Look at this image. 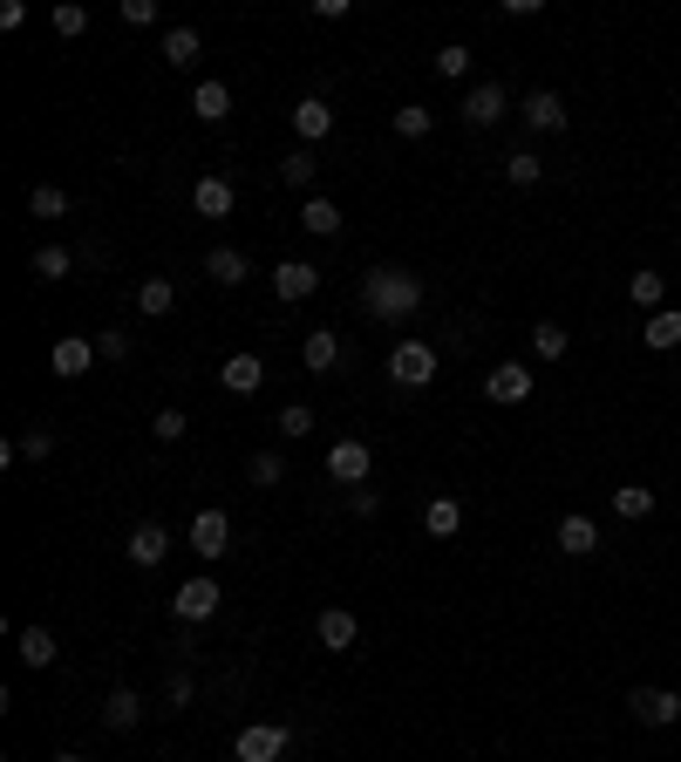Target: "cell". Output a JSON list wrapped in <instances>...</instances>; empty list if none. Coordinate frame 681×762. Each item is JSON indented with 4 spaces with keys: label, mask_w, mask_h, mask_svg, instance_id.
Segmentation results:
<instances>
[{
    "label": "cell",
    "mask_w": 681,
    "mask_h": 762,
    "mask_svg": "<svg viewBox=\"0 0 681 762\" xmlns=\"http://www.w3.org/2000/svg\"><path fill=\"white\" fill-rule=\"evenodd\" d=\"M355 300H362V314H368V320H382V327H409V320L423 314V279H416L409 266H368V272H362V287H355Z\"/></svg>",
    "instance_id": "6da1fadb"
},
{
    "label": "cell",
    "mask_w": 681,
    "mask_h": 762,
    "mask_svg": "<svg viewBox=\"0 0 681 762\" xmlns=\"http://www.w3.org/2000/svg\"><path fill=\"white\" fill-rule=\"evenodd\" d=\"M389 381L395 389H430L437 381V347L430 341H395L389 347Z\"/></svg>",
    "instance_id": "7a4b0ae2"
},
{
    "label": "cell",
    "mask_w": 681,
    "mask_h": 762,
    "mask_svg": "<svg viewBox=\"0 0 681 762\" xmlns=\"http://www.w3.org/2000/svg\"><path fill=\"white\" fill-rule=\"evenodd\" d=\"M218 579L212 572H198V579H185V586L178 593H171V613H178V626H205L212 613H218Z\"/></svg>",
    "instance_id": "3957f363"
},
{
    "label": "cell",
    "mask_w": 681,
    "mask_h": 762,
    "mask_svg": "<svg viewBox=\"0 0 681 762\" xmlns=\"http://www.w3.org/2000/svg\"><path fill=\"white\" fill-rule=\"evenodd\" d=\"M287 749H293V735H287L280 722H252V728L232 735V755H239V762H280Z\"/></svg>",
    "instance_id": "277c9868"
},
{
    "label": "cell",
    "mask_w": 681,
    "mask_h": 762,
    "mask_svg": "<svg viewBox=\"0 0 681 762\" xmlns=\"http://www.w3.org/2000/svg\"><path fill=\"white\" fill-rule=\"evenodd\" d=\"M191 551L205 558V566H212V558H225V551H232V518H225L218 504H205V511L191 518Z\"/></svg>",
    "instance_id": "5b68a950"
},
{
    "label": "cell",
    "mask_w": 681,
    "mask_h": 762,
    "mask_svg": "<svg viewBox=\"0 0 681 762\" xmlns=\"http://www.w3.org/2000/svg\"><path fill=\"white\" fill-rule=\"evenodd\" d=\"M327 477H335V484H368V443L362 436H341L335 449H327Z\"/></svg>",
    "instance_id": "8992f818"
},
{
    "label": "cell",
    "mask_w": 681,
    "mask_h": 762,
    "mask_svg": "<svg viewBox=\"0 0 681 762\" xmlns=\"http://www.w3.org/2000/svg\"><path fill=\"white\" fill-rule=\"evenodd\" d=\"M627 708H634L641 728H668L681 715V695L674 688H634V695H627Z\"/></svg>",
    "instance_id": "52a82bcc"
},
{
    "label": "cell",
    "mask_w": 681,
    "mask_h": 762,
    "mask_svg": "<svg viewBox=\"0 0 681 762\" xmlns=\"http://www.w3.org/2000/svg\"><path fill=\"white\" fill-rule=\"evenodd\" d=\"M484 395L504 402V409H512V402H532V368H525V361H497L484 374Z\"/></svg>",
    "instance_id": "ba28073f"
},
{
    "label": "cell",
    "mask_w": 681,
    "mask_h": 762,
    "mask_svg": "<svg viewBox=\"0 0 681 762\" xmlns=\"http://www.w3.org/2000/svg\"><path fill=\"white\" fill-rule=\"evenodd\" d=\"M457 116L470 123V130H497V123H504V82H477Z\"/></svg>",
    "instance_id": "9c48e42d"
},
{
    "label": "cell",
    "mask_w": 681,
    "mask_h": 762,
    "mask_svg": "<svg viewBox=\"0 0 681 762\" xmlns=\"http://www.w3.org/2000/svg\"><path fill=\"white\" fill-rule=\"evenodd\" d=\"M218 389L225 395H260L266 389V361H260V354H232V361L218 368Z\"/></svg>",
    "instance_id": "30bf717a"
},
{
    "label": "cell",
    "mask_w": 681,
    "mask_h": 762,
    "mask_svg": "<svg viewBox=\"0 0 681 762\" xmlns=\"http://www.w3.org/2000/svg\"><path fill=\"white\" fill-rule=\"evenodd\" d=\"M355 613H348V606H320V620H314V640L327 647V653H348V647H355Z\"/></svg>",
    "instance_id": "8fae6325"
},
{
    "label": "cell",
    "mask_w": 681,
    "mask_h": 762,
    "mask_svg": "<svg viewBox=\"0 0 681 762\" xmlns=\"http://www.w3.org/2000/svg\"><path fill=\"white\" fill-rule=\"evenodd\" d=\"M327 130H335V110H327L320 96H300V103H293V137H300V150H314Z\"/></svg>",
    "instance_id": "7c38bea8"
},
{
    "label": "cell",
    "mask_w": 681,
    "mask_h": 762,
    "mask_svg": "<svg viewBox=\"0 0 681 762\" xmlns=\"http://www.w3.org/2000/svg\"><path fill=\"white\" fill-rule=\"evenodd\" d=\"M123 551H130V566L157 572L164 558H171V531H164V524H137V531H130V545H123Z\"/></svg>",
    "instance_id": "4fadbf2b"
},
{
    "label": "cell",
    "mask_w": 681,
    "mask_h": 762,
    "mask_svg": "<svg viewBox=\"0 0 681 762\" xmlns=\"http://www.w3.org/2000/svg\"><path fill=\"white\" fill-rule=\"evenodd\" d=\"M273 293H280V300H314L320 293V272L307 259H280V266H273Z\"/></svg>",
    "instance_id": "5bb4252c"
},
{
    "label": "cell",
    "mask_w": 681,
    "mask_h": 762,
    "mask_svg": "<svg viewBox=\"0 0 681 762\" xmlns=\"http://www.w3.org/2000/svg\"><path fill=\"white\" fill-rule=\"evenodd\" d=\"M559 551H566V558H593V551H600V524H593L587 511H566V518H559Z\"/></svg>",
    "instance_id": "9a60e30c"
},
{
    "label": "cell",
    "mask_w": 681,
    "mask_h": 762,
    "mask_svg": "<svg viewBox=\"0 0 681 762\" xmlns=\"http://www.w3.org/2000/svg\"><path fill=\"white\" fill-rule=\"evenodd\" d=\"M14 653H21V668H55V660H62V647H55V633H48V626H21Z\"/></svg>",
    "instance_id": "2e32d148"
},
{
    "label": "cell",
    "mask_w": 681,
    "mask_h": 762,
    "mask_svg": "<svg viewBox=\"0 0 681 762\" xmlns=\"http://www.w3.org/2000/svg\"><path fill=\"white\" fill-rule=\"evenodd\" d=\"M518 116H525V130H566V103H559L552 89H532V96L518 103Z\"/></svg>",
    "instance_id": "e0dca14e"
},
{
    "label": "cell",
    "mask_w": 681,
    "mask_h": 762,
    "mask_svg": "<svg viewBox=\"0 0 681 762\" xmlns=\"http://www.w3.org/2000/svg\"><path fill=\"white\" fill-rule=\"evenodd\" d=\"M335 361H341V334H335V327H314V334L300 341V368H307V374H327Z\"/></svg>",
    "instance_id": "ac0fdd59"
},
{
    "label": "cell",
    "mask_w": 681,
    "mask_h": 762,
    "mask_svg": "<svg viewBox=\"0 0 681 762\" xmlns=\"http://www.w3.org/2000/svg\"><path fill=\"white\" fill-rule=\"evenodd\" d=\"M245 272H252V259L239 245H218V252H205V279L212 287H245Z\"/></svg>",
    "instance_id": "d6986e66"
},
{
    "label": "cell",
    "mask_w": 681,
    "mask_h": 762,
    "mask_svg": "<svg viewBox=\"0 0 681 762\" xmlns=\"http://www.w3.org/2000/svg\"><path fill=\"white\" fill-rule=\"evenodd\" d=\"M191 205H198V218H232V185H225V177H198L191 185Z\"/></svg>",
    "instance_id": "ffe728a7"
},
{
    "label": "cell",
    "mask_w": 681,
    "mask_h": 762,
    "mask_svg": "<svg viewBox=\"0 0 681 762\" xmlns=\"http://www.w3.org/2000/svg\"><path fill=\"white\" fill-rule=\"evenodd\" d=\"M143 715H150V708H143V695H137V688H110V701H103V722H110L116 735H130Z\"/></svg>",
    "instance_id": "44dd1931"
},
{
    "label": "cell",
    "mask_w": 681,
    "mask_h": 762,
    "mask_svg": "<svg viewBox=\"0 0 681 762\" xmlns=\"http://www.w3.org/2000/svg\"><path fill=\"white\" fill-rule=\"evenodd\" d=\"M423 531H430V538H457V531H464V504L457 497H430V504H423Z\"/></svg>",
    "instance_id": "7402d4cb"
},
{
    "label": "cell",
    "mask_w": 681,
    "mask_h": 762,
    "mask_svg": "<svg viewBox=\"0 0 681 762\" xmlns=\"http://www.w3.org/2000/svg\"><path fill=\"white\" fill-rule=\"evenodd\" d=\"M96 368V341H83V334H68V341H55V374L62 381H75V374H89Z\"/></svg>",
    "instance_id": "603a6c76"
},
{
    "label": "cell",
    "mask_w": 681,
    "mask_h": 762,
    "mask_svg": "<svg viewBox=\"0 0 681 762\" xmlns=\"http://www.w3.org/2000/svg\"><path fill=\"white\" fill-rule=\"evenodd\" d=\"M191 110L205 116V123H225V116H232V89H225L218 75H205V82L191 89Z\"/></svg>",
    "instance_id": "cb8c5ba5"
},
{
    "label": "cell",
    "mask_w": 681,
    "mask_h": 762,
    "mask_svg": "<svg viewBox=\"0 0 681 762\" xmlns=\"http://www.w3.org/2000/svg\"><path fill=\"white\" fill-rule=\"evenodd\" d=\"M300 225H307L314 239H335V232H341V205H335V198H320V191H314L307 205H300Z\"/></svg>",
    "instance_id": "d4e9b609"
},
{
    "label": "cell",
    "mask_w": 681,
    "mask_h": 762,
    "mask_svg": "<svg viewBox=\"0 0 681 762\" xmlns=\"http://www.w3.org/2000/svg\"><path fill=\"white\" fill-rule=\"evenodd\" d=\"M641 341H647L654 354H668V347H681V307H661V314H647V327H641Z\"/></svg>",
    "instance_id": "484cf974"
},
{
    "label": "cell",
    "mask_w": 681,
    "mask_h": 762,
    "mask_svg": "<svg viewBox=\"0 0 681 762\" xmlns=\"http://www.w3.org/2000/svg\"><path fill=\"white\" fill-rule=\"evenodd\" d=\"M171 307H178V287H171V279H143L137 287V314L143 320H164Z\"/></svg>",
    "instance_id": "4316f807"
},
{
    "label": "cell",
    "mask_w": 681,
    "mask_h": 762,
    "mask_svg": "<svg viewBox=\"0 0 681 762\" xmlns=\"http://www.w3.org/2000/svg\"><path fill=\"white\" fill-rule=\"evenodd\" d=\"M198 48H205V35H198V28H164V62L171 68H191Z\"/></svg>",
    "instance_id": "83f0119b"
},
{
    "label": "cell",
    "mask_w": 681,
    "mask_h": 762,
    "mask_svg": "<svg viewBox=\"0 0 681 762\" xmlns=\"http://www.w3.org/2000/svg\"><path fill=\"white\" fill-rule=\"evenodd\" d=\"M245 477H252V491H273V484H287V456L280 449H260L245 463Z\"/></svg>",
    "instance_id": "f1b7e54d"
},
{
    "label": "cell",
    "mask_w": 681,
    "mask_h": 762,
    "mask_svg": "<svg viewBox=\"0 0 681 762\" xmlns=\"http://www.w3.org/2000/svg\"><path fill=\"white\" fill-rule=\"evenodd\" d=\"M314 170H320L314 150H287V157H280V177H287L293 191H307V198H314Z\"/></svg>",
    "instance_id": "f546056e"
},
{
    "label": "cell",
    "mask_w": 681,
    "mask_h": 762,
    "mask_svg": "<svg viewBox=\"0 0 681 762\" xmlns=\"http://www.w3.org/2000/svg\"><path fill=\"white\" fill-rule=\"evenodd\" d=\"M647 511H654V491H647V484H620V491H614V518L634 524V518H647Z\"/></svg>",
    "instance_id": "4dcf8cb0"
},
{
    "label": "cell",
    "mask_w": 681,
    "mask_h": 762,
    "mask_svg": "<svg viewBox=\"0 0 681 762\" xmlns=\"http://www.w3.org/2000/svg\"><path fill=\"white\" fill-rule=\"evenodd\" d=\"M68 266H75V252H68V245H41L35 259H28V272H35V279H68Z\"/></svg>",
    "instance_id": "1f68e13d"
},
{
    "label": "cell",
    "mask_w": 681,
    "mask_h": 762,
    "mask_svg": "<svg viewBox=\"0 0 681 762\" xmlns=\"http://www.w3.org/2000/svg\"><path fill=\"white\" fill-rule=\"evenodd\" d=\"M532 347H539V361H559V354L572 347V334H566L559 320H539V327H532Z\"/></svg>",
    "instance_id": "d6a6232c"
},
{
    "label": "cell",
    "mask_w": 681,
    "mask_h": 762,
    "mask_svg": "<svg viewBox=\"0 0 681 762\" xmlns=\"http://www.w3.org/2000/svg\"><path fill=\"white\" fill-rule=\"evenodd\" d=\"M661 293H668L661 272H634V279H627V300H634V307H654V314H661Z\"/></svg>",
    "instance_id": "836d02e7"
},
{
    "label": "cell",
    "mask_w": 681,
    "mask_h": 762,
    "mask_svg": "<svg viewBox=\"0 0 681 762\" xmlns=\"http://www.w3.org/2000/svg\"><path fill=\"white\" fill-rule=\"evenodd\" d=\"M68 205H75V198H68L62 185H35V191H28V212H35V218H62Z\"/></svg>",
    "instance_id": "e575fe53"
},
{
    "label": "cell",
    "mask_w": 681,
    "mask_h": 762,
    "mask_svg": "<svg viewBox=\"0 0 681 762\" xmlns=\"http://www.w3.org/2000/svg\"><path fill=\"white\" fill-rule=\"evenodd\" d=\"M504 177H512V185H518V191H532V185H539V177H545V164L532 157V150H512V157H504Z\"/></svg>",
    "instance_id": "d590c367"
},
{
    "label": "cell",
    "mask_w": 681,
    "mask_h": 762,
    "mask_svg": "<svg viewBox=\"0 0 681 762\" xmlns=\"http://www.w3.org/2000/svg\"><path fill=\"white\" fill-rule=\"evenodd\" d=\"M14 449L28 456V463H41V456H55V429H41V422H35V429H21Z\"/></svg>",
    "instance_id": "8d00e7d4"
},
{
    "label": "cell",
    "mask_w": 681,
    "mask_h": 762,
    "mask_svg": "<svg viewBox=\"0 0 681 762\" xmlns=\"http://www.w3.org/2000/svg\"><path fill=\"white\" fill-rule=\"evenodd\" d=\"M430 123H437V116L423 110V103H402V110H395V137H409V143H416V137H430Z\"/></svg>",
    "instance_id": "74e56055"
},
{
    "label": "cell",
    "mask_w": 681,
    "mask_h": 762,
    "mask_svg": "<svg viewBox=\"0 0 681 762\" xmlns=\"http://www.w3.org/2000/svg\"><path fill=\"white\" fill-rule=\"evenodd\" d=\"M437 75L464 82V75H470V48H464V41H443V48H437Z\"/></svg>",
    "instance_id": "f35d334b"
},
{
    "label": "cell",
    "mask_w": 681,
    "mask_h": 762,
    "mask_svg": "<svg viewBox=\"0 0 681 762\" xmlns=\"http://www.w3.org/2000/svg\"><path fill=\"white\" fill-rule=\"evenodd\" d=\"M280 436H314V409H307V402H287V409H280Z\"/></svg>",
    "instance_id": "ab89813d"
},
{
    "label": "cell",
    "mask_w": 681,
    "mask_h": 762,
    "mask_svg": "<svg viewBox=\"0 0 681 762\" xmlns=\"http://www.w3.org/2000/svg\"><path fill=\"white\" fill-rule=\"evenodd\" d=\"M185 429H191V416H185V409H157V422H150V436H157V443H178Z\"/></svg>",
    "instance_id": "60d3db41"
},
{
    "label": "cell",
    "mask_w": 681,
    "mask_h": 762,
    "mask_svg": "<svg viewBox=\"0 0 681 762\" xmlns=\"http://www.w3.org/2000/svg\"><path fill=\"white\" fill-rule=\"evenodd\" d=\"M48 21H55V35H83V28H89V8H75V0H62V8L48 14Z\"/></svg>",
    "instance_id": "b9f144b4"
},
{
    "label": "cell",
    "mask_w": 681,
    "mask_h": 762,
    "mask_svg": "<svg viewBox=\"0 0 681 762\" xmlns=\"http://www.w3.org/2000/svg\"><path fill=\"white\" fill-rule=\"evenodd\" d=\"M96 354H103V361H130V334H123V327H110V334H96Z\"/></svg>",
    "instance_id": "7bdbcfd3"
},
{
    "label": "cell",
    "mask_w": 681,
    "mask_h": 762,
    "mask_svg": "<svg viewBox=\"0 0 681 762\" xmlns=\"http://www.w3.org/2000/svg\"><path fill=\"white\" fill-rule=\"evenodd\" d=\"M191 695H198V688H191V674H185V668L164 681V708H191Z\"/></svg>",
    "instance_id": "ee69618b"
},
{
    "label": "cell",
    "mask_w": 681,
    "mask_h": 762,
    "mask_svg": "<svg viewBox=\"0 0 681 762\" xmlns=\"http://www.w3.org/2000/svg\"><path fill=\"white\" fill-rule=\"evenodd\" d=\"M348 511H355V518H375V511H382V491L355 484V491H348Z\"/></svg>",
    "instance_id": "f6af8a7d"
},
{
    "label": "cell",
    "mask_w": 681,
    "mask_h": 762,
    "mask_svg": "<svg viewBox=\"0 0 681 762\" xmlns=\"http://www.w3.org/2000/svg\"><path fill=\"white\" fill-rule=\"evenodd\" d=\"M123 21H130V28H150V21H157V0H123L116 8Z\"/></svg>",
    "instance_id": "bcb514c9"
},
{
    "label": "cell",
    "mask_w": 681,
    "mask_h": 762,
    "mask_svg": "<svg viewBox=\"0 0 681 762\" xmlns=\"http://www.w3.org/2000/svg\"><path fill=\"white\" fill-rule=\"evenodd\" d=\"M21 21H28V0H0V28H8V35H14V28H21Z\"/></svg>",
    "instance_id": "7dc6e473"
},
{
    "label": "cell",
    "mask_w": 681,
    "mask_h": 762,
    "mask_svg": "<svg viewBox=\"0 0 681 762\" xmlns=\"http://www.w3.org/2000/svg\"><path fill=\"white\" fill-rule=\"evenodd\" d=\"M55 762H83V755H55Z\"/></svg>",
    "instance_id": "c3c4849f"
},
{
    "label": "cell",
    "mask_w": 681,
    "mask_h": 762,
    "mask_svg": "<svg viewBox=\"0 0 681 762\" xmlns=\"http://www.w3.org/2000/svg\"><path fill=\"white\" fill-rule=\"evenodd\" d=\"M164 762H178V755H164Z\"/></svg>",
    "instance_id": "681fc988"
},
{
    "label": "cell",
    "mask_w": 681,
    "mask_h": 762,
    "mask_svg": "<svg viewBox=\"0 0 681 762\" xmlns=\"http://www.w3.org/2000/svg\"><path fill=\"white\" fill-rule=\"evenodd\" d=\"M674 695H681V688H674Z\"/></svg>",
    "instance_id": "f907efd6"
}]
</instances>
